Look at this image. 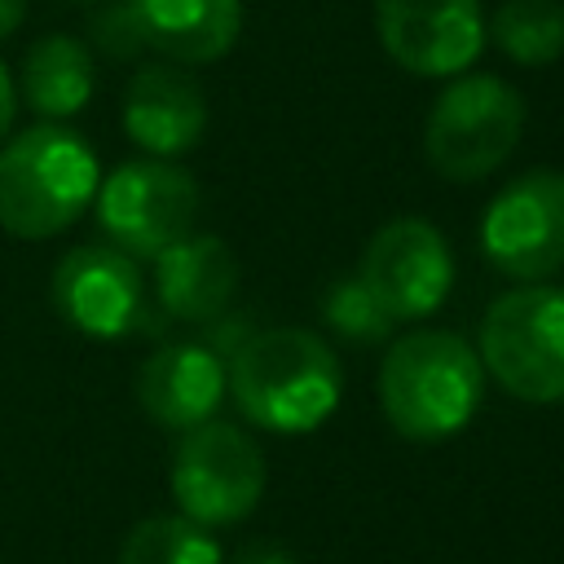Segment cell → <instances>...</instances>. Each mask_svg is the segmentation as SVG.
I'll use <instances>...</instances> for the list:
<instances>
[{"instance_id":"obj_1","label":"cell","mask_w":564,"mask_h":564,"mask_svg":"<svg viewBox=\"0 0 564 564\" xmlns=\"http://www.w3.org/2000/svg\"><path fill=\"white\" fill-rule=\"evenodd\" d=\"M229 392L238 410L264 432H313L322 427L344 392L330 344L304 326H278L247 335L229 361Z\"/></svg>"},{"instance_id":"obj_2","label":"cell","mask_w":564,"mask_h":564,"mask_svg":"<svg viewBox=\"0 0 564 564\" xmlns=\"http://www.w3.org/2000/svg\"><path fill=\"white\" fill-rule=\"evenodd\" d=\"M480 397V352L454 330H410L388 344V357L379 366V405L405 441L432 445L463 432Z\"/></svg>"},{"instance_id":"obj_3","label":"cell","mask_w":564,"mask_h":564,"mask_svg":"<svg viewBox=\"0 0 564 564\" xmlns=\"http://www.w3.org/2000/svg\"><path fill=\"white\" fill-rule=\"evenodd\" d=\"M101 167L93 145L57 123H31L0 150V229L13 238H53L97 198Z\"/></svg>"},{"instance_id":"obj_4","label":"cell","mask_w":564,"mask_h":564,"mask_svg":"<svg viewBox=\"0 0 564 564\" xmlns=\"http://www.w3.org/2000/svg\"><path fill=\"white\" fill-rule=\"evenodd\" d=\"M480 366L529 405L564 401V286L524 282L480 317Z\"/></svg>"},{"instance_id":"obj_5","label":"cell","mask_w":564,"mask_h":564,"mask_svg":"<svg viewBox=\"0 0 564 564\" xmlns=\"http://www.w3.org/2000/svg\"><path fill=\"white\" fill-rule=\"evenodd\" d=\"M520 132L524 97L498 75H467L432 101L423 150L445 181H480L520 145Z\"/></svg>"},{"instance_id":"obj_6","label":"cell","mask_w":564,"mask_h":564,"mask_svg":"<svg viewBox=\"0 0 564 564\" xmlns=\"http://www.w3.org/2000/svg\"><path fill=\"white\" fill-rule=\"evenodd\" d=\"M97 220L106 238L128 256H159L198 220V181L167 159H132L119 163L97 185Z\"/></svg>"},{"instance_id":"obj_7","label":"cell","mask_w":564,"mask_h":564,"mask_svg":"<svg viewBox=\"0 0 564 564\" xmlns=\"http://www.w3.org/2000/svg\"><path fill=\"white\" fill-rule=\"evenodd\" d=\"M264 494V454L234 423H198L172 454V498L198 524H238Z\"/></svg>"},{"instance_id":"obj_8","label":"cell","mask_w":564,"mask_h":564,"mask_svg":"<svg viewBox=\"0 0 564 564\" xmlns=\"http://www.w3.org/2000/svg\"><path fill=\"white\" fill-rule=\"evenodd\" d=\"M480 251L516 282H542L564 269V172L516 176L480 220Z\"/></svg>"},{"instance_id":"obj_9","label":"cell","mask_w":564,"mask_h":564,"mask_svg":"<svg viewBox=\"0 0 564 564\" xmlns=\"http://www.w3.org/2000/svg\"><path fill=\"white\" fill-rule=\"evenodd\" d=\"M357 278L397 322H414L445 304L454 286V260L432 220L397 216L366 242Z\"/></svg>"},{"instance_id":"obj_10","label":"cell","mask_w":564,"mask_h":564,"mask_svg":"<svg viewBox=\"0 0 564 564\" xmlns=\"http://www.w3.org/2000/svg\"><path fill=\"white\" fill-rule=\"evenodd\" d=\"M383 53L414 75H458L485 48L480 0H375Z\"/></svg>"},{"instance_id":"obj_11","label":"cell","mask_w":564,"mask_h":564,"mask_svg":"<svg viewBox=\"0 0 564 564\" xmlns=\"http://www.w3.org/2000/svg\"><path fill=\"white\" fill-rule=\"evenodd\" d=\"M48 295L62 322L88 339L128 335L145 308V286H141V269L132 264V256L119 247H97V242H84L57 260Z\"/></svg>"},{"instance_id":"obj_12","label":"cell","mask_w":564,"mask_h":564,"mask_svg":"<svg viewBox=\"0 0 564 564\" xmlns=\"http://www.w3.org/2000/svg\"><path fill=\"white\" fill-rule=\"evenodd\" d=\"M229 388L225 375V357L212 344H194V339H176V344H159L137 375V401L141 410L172 432H189L198 423H207L220 405Z\"/></svg>"},{"instance_id":"obj_13","label":"cell","mask_w":564,"mask_h":564,"mask_svg":"<svg viewBox=\"0 0 564 564\" xmlns=\"http://www.w3.org/2000/svg\"><path fill=\"white\" fill-rule=\"evenodd\" d=\"M207 128V97L181 66H141L123 93V132L154 159L185 154Z\"/></svg>"},{"instance_id":"obj_14","label":"cell","mask_w":564,"mask_h":564,"mask_svg":"<svg viewBox=\"0 0 564 564\" xmlns=\"http://www.w3.org/2000/svg\"><path fill=\"white\" fill-rule=\"evenodd\" d=\"M159 304L181 322H216L238 291V260L212 234H185L154 256Z\"/></svg>"},{"instance_id":"obj_15","label":"cell","mask_w":564,"mask_h":564,"mask_svg":"<svg viewBox=\"0 0 564 564\" xmlns=\"http://www.w3.org/2000/svg\"><path fill=\"white\" fill-rule=\"evenodd\" d=\"M150 48L176 62H216L242 31V0H128Z\"/></svg>"},{"instance_id":"obj_16","label":"cell","mask_w":564,"mask_h":564,"mask_svg":"<svg viewBox=\"0 0 564 564\" xmlns=\"http://www.w3.org/2000/svg\"><path fill=\"white\" fill-rule=\"evenodd\" d=\"M93 53L75 35H44L22 57V97L40 119H70L93 97Z\"/></svg>"},{"instance_id":"obj_17","label":"cell","mask_w":564,"mask_h":564,"mask_svg":"<svg viewBox=\"0 0 564 564\" xmlns=\"http://www.w3.org/2000/svg\"><path fill=\"white\" fill-rule=\"evenodd\" d=\"M494 40L520 66H551L564 57V0H502Z\"/></svg>"},{"instance_id":"obj_18","label":"cell","mask_w":564,"mask_h":564,"mask_svg":"<svg viewBox=\"0 0 564 564\" xmlns=\"http://www.w3.org/2000/svg\"><path fill=\"white\" fill-rule=\"evenodd\" d=\"M119 564H220V546L189 516H145L123 538Z\"/></svg>"},{"instance_id":"obj_19","label":"cell","mask_w":564,"mask_h":564,"mask_svg":"<svg viewBox=\"0 0 564 564\" xmlns=\"http://www.w3.org/2000/svg\"><path fill=\"white\" fill-rule=\"evenodd\" d=\"M326 322L344 335V339H357V344H379L392 335L397 317L366 291L361 278H344L326 291Z\"/></svg>"},{"instance_id":"obj_20","label":"cell","mask_w":564,"mask_h":564,"mask_svg":"<svg viewBox=\"0 0 564 564\" xmlns=\"http://www.w3.org/2000/svg\"><path fill=\"white\" fill-rule=\"evenodd\" d=\"M88 35H93V44H97L101 53H110V57H137L141 48H150L145 35H141V22H137V13H132L128 0L101 9V13L93 18Z\"/></svg>"},{"instance_id":"obj_21","label":"cell","mask_w":564,"mask_h":564,"mask_svg":"<svg viewBox=\"0 0 564 564\" xmlns=\"http://www.w3.org/2000/svg\"><path fill=\"white\" fill-rule=\"evenodd\" d=\"M234 564H295V555L282 542H251Z\"/></svg>"},{"instance_id":"obj_22","label":"cell","mask_w":564,"mask_h":564,"mask_svg":"<svg viewBox=\"0 0 564 564\" xmlns=\"http://www.w3.org/2000/svg\"><path fill=\"white\" fill-rule=\"evenodd\" d=\"M13 110H18V88H13V75H9V66L0 62V137L9 132V123H13Z\"/></svg>"},{"instance_id":"obj_23","label":"cell","mask_w":564,"mask_h":564,"mask_svg":"<svg viewBox=\"0 0 564 564\" xmlns=\"http://www.w3.org/2000/svg\"><path fill=\"white\" fill-rule=\"evenodd\" d=\"M22 13H26V0H0V40L18 31Z\"/></svg>"},{"instance_id":"obj_24","label":"cell","mask_w":564,"mask_h":564,"mask_svg":"<svg viewBox=\"0 0 564 564\" xmlns=\"http://www.w3.org/2000/svg\"><path fill=\"white\" fill-rule=\"evenodd\" d=\"M88 4H97V0H88Z\"/></svg>"}]
</instances>
